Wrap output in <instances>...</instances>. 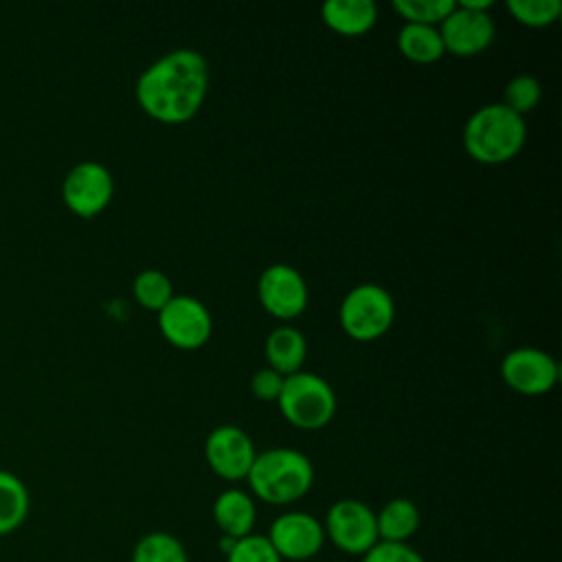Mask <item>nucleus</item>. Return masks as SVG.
Returning <instances> with one entry per match:
<instances>
[{
    "instance_id": "obj_1",
    "label": "nucleus",
    "mask_w": 562,
    "mask_h": 562,
    "mask_svg": "<svg viewBox=\"0 0 562 562\" xmlns=\"http://www.w3.org/2000/svg\"><path fill=\"white\" fill-rule=\"evenodd\" d=\"M209 90L206 59L191 48H176L156 59L136 81L138 105L160 123H184Z\"/></svg>"
},
{
    "instance_id": "obj_2",
    "label": "nucleus",
    "mask_w": 562,
    "mask_h": 562,
    "mask_svg": "<svg viewBox=\"0 0 562 562\" xmlns=\"http://www.w3.org/2000/svg\"><path fill=\"white\" fill-rule=\"evenodd\" d=\"M246 481L259 501L268 505H292L310 492L314 468L294 448H270L257 452Z\"/></svg>"
},
{
    "instance_id": "obj_3",
    "label": "nucleus",
    "mask_w": 562,
    "mask_h": 562,
    "mask_svg": "<svg viewBox=\"0 0 562 562\" xmlns=\"http://www.w3.org/2000/svg\"><path fill=\"white\" fill-rule=\"evenodd\" d=\"M525 138L527 125L522 116L503 103L481 105L463 127L465 151L485 165L507 162L522 149Z\"/></svg>"
},
{
    "instance_id": "obj_4",
    "label": "nucleus",
    "mask_w": 562,
    "mask_h": 562,
    "mask_svg": "<svg viewBox=\"0 0 562 562\" xmlns=\"http://www.w3.org/2000/svg\"><path fill=\"white\" fill-rule=\"evenodd\" d=\"M277 402L283 417L303 430L327 426L336 411L334 389L321 375L307 371L285 375Z\"/></svg>"
},
{
    "instance_id": "obj_5",
    "label": "nucleus",
    "mask_w": 562,
    "mask_h": 562,
    "mask_svg": "<svg viewBox=\"0 0 562 562\" xmlns=\"http://www.w3.org/2000/svg\"><path fill=\"white\" fill-rule=\"evenodd\" d=\"M395 318L393 296L378 283L351 288L340 303V325L356 340H375L384 336Z\"/></svg>"
},
{
    "instance_id": "obj_6",
    "label": "nucleus",
    "mask_w": 562,
    "mask_h": 562,
    "mask_svg": "<svg viewBox=\"0 0 562 562\" xmlns=\"http://www.w3.org/2000/svg\"><path fill=\"white\" fill-rule=\"evenodd\" d=\"M325 540L347 555H364L380 538L375 512L358 498L336 501L323 520Z\"/></svg>"
},
{
    "instance_id": "obj_7",
    "label": "nucleus",
    "mask_w": 562,
    "mask_h": 562,
    "mask_svg": "<svg viewBox=\"0 0 562 562\" xmlns=\"http://www.w3.org/2000/svg\"><path fill=\"white\" fill-rule=\"evenodd\" d=\"M270 547L285 562H305L321 553L325 544L323 522L310 512L290 509L279 514L266 533Z\"/></svg>"
},
{
    "instance_id": "obj_8",
    "label": "nucleus",
    "mask_w": 562,
    "mask_h": 562,
    "mask_svg": "<svg viewBox=\"0 0 562 562\" xmlns=\"http://www.w3.org/2000/svg\"><path fill=\"white\" fill-rule=\"evenodd\" d=\"M114 180L105 165L97 160L77 162L61 182L64 204L79 217L99 215L112 200Z\"/></svg>"
},
{
    "instance_id": "obj_9",
    "label": "nucleus",
    "mask_w": 562,
    "mask_h": 562,
    "mask_svg": "<svg viewBox=\"0 0 562 562\" xmlns=\"http://www.w3.org/2000/svg\"><path fill=\"white\" fill-rule=\"evenodd\" d=\"M158 327L171 345L180 349H198L209 340L213 321L204 303L189 294H173V299L158 312Z\"/></svg>"
},
{
    "instance_id": "obj_10",
    "label": "nucleus",
    "mask_w": 562,
    "mask_h": 562,
    "mask_svg": "<svg viewBox=\"0 0 562 562\" xmlns=\"http://www.w3.org/2000/svg\"><path fill=\"white\" fill-rule=\"evenodd\" d=\"M257 296L274 318L290 321L307 305V283L290 263H272L259 274Z\"/></svg>"
},
{
    "instance_id": "obj_11",
    "label": "nucleus",
    "mask_w": 562,
    "mask_h": 562,
    "mask_svg": "<svg viewBox=\"0 0 562 562\" xmlns=\"http://www.w3.org/2000/svg\"><path fill=\"white\" fill-rule=\"evenodd\" d=\"M501 375L505 384L522 395H540L555 386L560 367L542 349L516 347L501 362Z\"/></svg>"
},
{
    "instance_id": "obj_12",
    "label": "nucleus",
    "mask_w": 562,
    "mask_h": 562,
    "mask_svg": "<svg viewBox=\"0 0 562 562\" xmlns=\"http://www.w3.org/2000/svg\"><path fill=\"white\" fill-rule=\"evenodd\" d=\"M204 457L220 479L241 481L248 476L257 452L250 437L241 428L217 426L204 441Z\"/></svg>"
},
{
    "instance_id": "obj_13",
    "label": "nucleus",
    "mask_w": 562,
    "mask_h": 562,
    "mask_svg": "<svg viewBox=\"0 0 562 562\" xmlns=\"http://www.w3.org/2000/svg\"><path fill=\"white\" fill-rule=\"evenodd\" d=\"M439 35L446 50L459 57H470L492 44L494 22L487 11H472L457 4L439 24Z\"/></svg>"
},
{
    "instance_id": "obj_14",
    "label": "nucleus",
    "mask_w": 562,
    "mask_h": 562,
    "mask_svg": "<svg viewBox=\"0 0 562 562\" xmlns=\"http://www.w3.org/2000/svg\"><path fill=\"white\" fill-rule=\"evenodd\" d=\"M213 520L222 536L228 538H244L255 533V520H257V507L248 492L239 487H228L217 494L213 501Z\"/></svg>"
},
{
    "instance_id": "obj_15",
    "label": "nucleus",
    "mask_w": 562,
    "mask_h": 562,
    "mask_svg": "<svg viewBox=\"0 0 562 562\" xmlns=\"http://www.w3.org/2000/svg\"><path fill=\"white\" fill-rule=\"evenodd\" d=\"M321 15L340 35H362L375 24L378 7L373 0H327Z\"/></svg>"
},
{
    "instance_id": "obj_16",
    "label": "nucleus",
    "mask_w": 562,
    "mask_h": 562,
    "mask_svg": "<svg viewBox=\"0 0 562 562\" xmlns=\"http://www.w3.org/2000/svg\"><path fill=\"white\" fill-rule=\"evenodd\" d=\"M375 525L382 542H408L422 525V514L411 498L397 496L375 512Z\"/></svg>"
},
{
    "instance_id": "obj_17",
    "label": "nucleus",
    "mask_w": 562,
    "mask_h": 562,
    "mask_svg": "<svg viewBox=\"0 0 562 562\" xmlns=\"http://www.w3.org/2000/svg\"><path fill=\"white\" fill-rule=\"evenodd\" d=\"M305 353H307V345L303 334L290 325L274 327L266 338L268 364L283 378L301 371L305 362Z\"/></svg>"
},
{
    "instance_id": "obj_18",
    "label": "nucleus",
    "mask_w": 562,
    "mask_h": 562,
    "mask_svg": "<svg viewBox=\"0 0 562 562\" xmlns=\"http://www.w3.org/2000/svg\"><path fill=\"white\" fill-rule=\"evenodd\" d=\"M31 512V494L26 483L9 472L0 470V536L20 529Z\"/></svg>"
},
{
    "instance_id": "obj_19",
    "label": "nucleus",
    "mask_w": 562,
    "mask_h": 562,
    "mask_svg": "<svg viewBox=\"0 0 562 562\" xmlns=\"http://www.w3.org/2000/svg\"><path fill=\"white\" fill-rule=\"evenodd\" d=\"M397 48L406 59L417 64L437 61L446 53L437 26L413 24V22H404V26L400 29Z\"/></svg>"
},
{
    "instance_id": "obj_20",
    "label": "nucleus",
    "mask_w": 562,
    "mask_h": 562,
    "mask_svg": "<svg viewBox=\"0 0 562 562\" xmlns=\"http://www.w3.org/2000/svg\"><path fill=\"white\" fill-rule=\"evenodd\" d=\"M130 562H189V553L173 533L149 531L134 544Z\"/></svg>"
},
{
    "instance_id": "obj_21",
    "label": "nucleus",
    "mask_w": 562,
    "mask_h": 562,
    "mask_svg": "<svg viewBox=\"0 0 562 562\" xmlns=\"http://www.w3.org/2000/svg\"><path fill=\"white\" fill-rule=\"evenodd\" d=\"M134 299L154 312H160L171 299H173V288L171 281L165 272L160 270H143L134 279Z\"/></svg>"
},
{
    "instance_id": "obj_22",
    "label": "nucleus",
    "mask_w": 562,
    "mask_h": 562,
    "mask_svg": "<svg viewBox=\"0 0 562 562\" xmlns=\"http://www.w3.org/2000/svg\"><path fill=\"white\" fill-rule=\"evenodd\" d=\"M457 7L454 0H395L393 9L413 24H441Z\"/></svg>"
},
{
    "instance_id": "obj_23",
    "label": "nucleus",
    "mask_w": 562,
    "mask_h": 562,
    "mask_svg": "<svg viewBox=\"0 0 562 562\" xmlns=\"http://www.w3.org/2000/svg\"><path fill=\"white\" fill-rule=\"evenodd\" d=\"M507 11L527 26H547L562 13L560 0H507Z\"/></svg>"
},
{
    "instance_id": "obj_24",
    "label": "nucleus",
    "mask_w": 562,
    "mask_h": 562,
    "mask_svg": "<svg viewBox=\"0 0 562 562\" xmlns=\"http://www.w3.org/2000/svg\"><path fill=\"white\" fill-rule=\"evenodd\" d=\"M540 83L536 77L531 75H516L514 79H509L505 83V90H503V105H507L512 112L516 114H525V112H531L538 101H540Z\"/></svg>"
},
{
    "instance_id": "obj_25",
    "label": "nucleus",
    "mask_w": 562,
    "mask_h": 562,
    "mask_svg": "<svg viewBox=\"0 0 562 562\" xmlns=\"http://www.w3.org/2000/svg\"><path fill=\"white\" fill-rule=\"evenodd\" d=\"M224 558L226 562H283L261 533H250L235 540L233 549Z\"/></svg>"
},
{
    "instance_id": "obj_26",
    "label": "nucleus",
    "mask_w": 562,
    "mask_h": 562,
    "mask_svg": "<svg viewBox=\"0 0 562 562\" xmlns=\"http://www.w3.org/2000/svg\"><path fill=\"white\" fill-rule=\"evenodd\" d=\"M362 562H426V560L408 542H382V540H378L362 555Z\"/></svg>"
},
{
    "instance_id": "obj_27",
    "label": "nucleus",
    "mask_w": 562,
    "mask_h": 562,
    "mask_svg": "<svg viewBox=\"0 0 562 562\" xmlns=\"http://www.w3.org/2000/svg\"><path fill=\"white\" fill-rule=\"evenodd\" d=\"M281 386H283V375L270 367L255 371V375L250 380V389H252L255 397L266 400V402L277 400L281 393Z\"/></svg>"
},
{
    "instance_id": "obj_28",
    "label": "nucleus",
    "mask_w": 562,
    "mask_h": 562,
    "mask_svg": "<svg viewBox=\"0 0 562 562\" xmlns=\"http://www.w3.org/2000/svg\"><path fill=\"white\" fill-rule=\"evenodd\" d=\"M457 4L465 7V9H472V11H487L492 7V0H461Z\"/></svg>"
}]
</instances>
